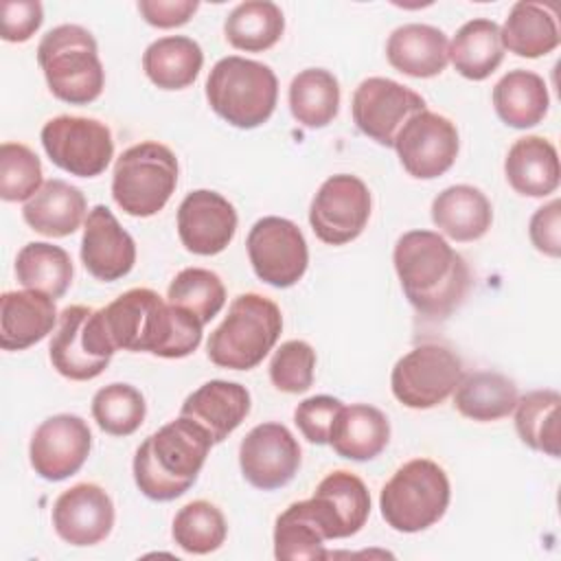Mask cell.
<instances>
[{
	"instance_id": "6da1fadb",
	"label": "cell",
	"mask_w": 561,
	"mask_h": 561,
	"mask_svg": "<svg viewBox=\"0 0 561 561\" xmlns=\"http://www.w3.org/2000/svg\"><path fill=\"white\" fill-rule=\"evenodd\" d=\"M107 346L151 353L167 359L191 355L202 342L204 324L188 311L162 300L149 287H134L94 311Z\"/></svg>"
},
{
	"instance_id": "7a4b0ae2",
	"label": "cell",
	"mask_w": 561,
	"mask_h": 561,
	"mask_svg": "<svg viewBox=\"0 0 561 561\" xmlns=\"http://www.w3.org/2000/svg\"><path fill=\"white\" fill-rule=\"evenodd\" d=\"M392 261L405 298L427 318H447L469 291L471 274L465 259L434 230L401 234Z\"/></svg>"
},
{
	"instance_id": "3957f363",
	"label": "cell",
	"mask_w": 561,
	"mask_h": 561,
	"mask_svg": "<svg viewBox=\"0 0 561 561\" xmlns=\"http://www.w3.org/2000/svg\"><path fill=\"white\" fill-rule=\"evenodd\" d=\"M213 445L210 434L199 423L180 414L136 449V486L156 502H171L184 495L195 484Z\"/></svg>"
},
{
	"instance_id": "277c9868",
	"label": "cell",
	"mask_w": 561,
	"mask_h": 561,
	"mask_svg": "<svg viewBox=\"0 0 561 561\" xmlns=\"http://www.w3.org/2000/svg\"><path fill=\"white\" fill-rule=\"evenodd\" d=\"M37 64L44 70L48 90L64 103L88 105L103 92L105 70L96 39L79 24L50 28L37 46Z\"/></svg>"
},
{
	"instance_id": "5b68a950",
	"label": "cell",
	"mask_w": 561,
	"mask_h": 561,
	"mask_svg": "<svg viewBox=\"0 0 561 561\" xmlns=\"http://www.w3.org/2000/svg\"><path fill=\"white\" fill-rule=\"evenodd\" d=\"M283 331V316L274 300L261 294L237 296L224 322L210 333L206 353L221 368L250 370L274 348Z\"/></svg>"
},
{
	"instance_id": "8992f818",
	"label": "cell",
	"mask_w": 561,
	"mask_h": 561,
	"mask_svg": "<svg viewBox=\"0 0 561 561\" xmlns=\"http://www.w3.org/2000/svg\"><path fill=\"white\" fill-rule=\"evenodd\" d=\"M206 99L217 116L239 129L263 125L278 99V79L267 64L230 55L206 79Z\"/></svg>"
},
{
	"instance_id": "52a82bcc",
	"label": "cell",
	"mask_w": 561,
	"mask_h": 561,
	"mask_svg": "<svg viewBox=\"0 0 561 561\" xmlns=\"http://www.w3.org/2000/svg\"><path fill=\"white\" fill-rule=\"evenodd\" d=\"M449 497L451 489L445 469L430 458H414L401 465L383 484L379 508L390 528L421 533L445 515Z\"/></svg>"
},
{
	"instance_id": "ba28073f",
	"label": "cell",
	"mask_w": 561,
	"mask_h": 561,
	"mask_svg": "<svg viewBox=\"0 0 561 561\" xmlns=\"http://www.w3.org/2000/svg\"><path fill=\"white\" fill-rule=\"evenodd\" d=\"M178 186V158L156 140L125 149L114 164L112 197L131 217L160 213Z\"/></svg>"
},
{
	"instance_id": "9c48e42d",
	"label": "cell",
	"mask_w": 561,
	"mask_h": 561,
	"mask_svg": "<svg viewBox=\"0 0 561 561\" xmlns=\"http://www.w3.org/2000/svg\"><path fill=\"white\" fill-rule=\"evenodd\" d=\"M462 379L460 357L440 344H421L392 368L390 388L399 403L427 410L443 403Z\"/></svg>"
},
{
	"instance_id": "30bf717a",
	"label": "cell",
	"mask_w": 561,
	"mask_h": 561,
	"mask_svg": "<svg viewBox=\"0 0 561 561\" xmlns=\"http://www.w3.org/2000/svg\"><path fill=\"white\" fill-rule=\"evenodd\" d=\"M46 156L61 171L77 178L101 175L114 158L112 131L105 123L85 116H55L42 127Z\"/></svg>"
},
{
	"instance_id": "8fae6325",
	"label": "cell",
	"mask_w": 561,
	"mask_h": 561,
	"mask_svg": "<svg viewBox=\"0 0 561 561\" xmlns=\"http://www.w3.org/2000/svg\"><path fill=\"white\" fill-rule=\"evenodd\" d=\"M254 274L278 289L296 285L309 265V250L300 228L285 217L259 219L245 239Z\"/></svg>"
},
{
	"instance_id": "7c38bea8",
	"label": "cell",
	"mask_w": 561,
	"mask_h": 561,
	"mask_svg": "<svg viewBox=\"0 0 561 561\" xmlns=\"http://www.w3.org/2000/svg\"><path fill=\"white\" fill-rule=\"evenodd\" d=\"M48 355L53 368L61 377L88 381L107 368L114 351L99 331L94 309L85 305H70L59 313Z\"/></svg>"
},
{
	"instance_id": "4fadbf2b",
	"label": "cell",
	"mask_w": 561,
	"mask_h": 561,
	"mask_svg": "<svg viewBox=\"0 0 561 561\" xmlns=\"http://www.w3.org/2000/svg\"><path fill=\"white\" fill-rule=\"evenodd\" d=\"M370 191L351 173H337L322 182L311 199L309 224L316 237L329 245L357 239L370 219Z\"/></svg>"
},
{
	"instance_id": "5bb4252c",
	"label": "cell",
	"mask_w": 561,
	"mask_h": 561,
	"mask_svg": "<svg viewBox=\"0 0 561 561\" xmlns=\"http://www.w3.org/2000/svg\"><path fill=\"white\" fill-rule=\"evenodd\" d=\"M423 110L427 107L419 92L386 77L364 79L351 101L357 129L383 147H392L401 127Z\"/></svg>"
},
{
	"instance_id": "9a60e30c",
	"label": "cell",
	"mask_w": 561,
	"mask_h": 561,
	"mask_svg": "<svg viewBox=\"0 0 561 561\" xmlns=\"http://www.w3.org/2000/svg\"><path fill=\"white\" fill-rule=\"evenodd\" d=\"M392 147L412 178L434 180L451 169L460 140L456 125L447 116L423 110L401 127Z\"/></svg>"
},
{
	"instance_id": "2e32d148",
	"label": "cell",
	"mask_w": 561,
	"mask_h": 561,
	"mask_svg": "<svg viewBox=\"0 0 561 561\" xmlns=\"http://www.w3.org/2000/svg\"><path fill=\"white\" fill-rule=\"evenodd\" d=\"M92 432L77 414H55L39 423L31 436L28 460L35 473L48 482L75 476L90 456Z\"/></svg>"
},
{
	"instance_id": "e0dca14e",
	"label": "cell",
	"mask_w": 561,
	"mask_h": 561,
	"mask_svg": "<svg viewBox=\"0 0 561 561\" xmlns=\"http://www.w3.org/2000/svg\"><path fill=\"white\" fill-rule=\"evenodd\" d=\"M239 467L252 486L261 491L280 489L298 473L300 445L285 425L261 423L241 440Z\"/></svg>"
},
{
	"instance_id": "ac0fdd59",
	"label": "cell",
	"mask_w": 561,
	"mask_h": 561,
	"mask_svg": "<svg viewBox=\"0 0 561 561\" xmlns=\"http://www.w3.org/2000/svg\"><path fill=\"white\" fill-rule=\"evenodd\" d=\"M237 232V210L217 191H191L178 208V234L182 245L199 256H213L228 248Z\"/></svg>"
},
{
	"instance_id": "d6986e66",
	"label": "cell",
	"mask_w": 561,
	"mask_h": 561,
	"mask_svg": "<svg viewBox=\"0 0 561 561\" xmlns=\"http://www.w3.org/2000/svg\"><path fill=\"white\" fill-rule=\"evenodd\" d=\"M53 526L70 546H94L114 526L112 497L99 484L79 482L55 500Z\"/></svg>"
},
{
	"instance_id": "ffe728a7",
	"label": "cell",
	"mask_w": 561,
	"mask_h": 561,
	"mask_svg": "<svg viewBox=\"0 0 561 561\" xmlns=\"http://www.w3.org/2000/svg\"><path fill=\"white\" fill-rule=\"evenodd\" d=\"M81 263L96 280L103 283L127 276L136 263V243L131 234L103 204H96L85 217Z\"/></svg>"
},
{
	"instance_id": "44dd1931",
	"label": "cell",
	"mask_w": 561,
	"mask_h": 561,
	"mask_svg": "<svg viewBox=\"0 0 561 561\" xmlns=\"http://www.w3.org/2000/svg\"><path fill=\"white\" fill-rule=\"evenodd\" d=\"M309 502L327 539L359 533L370 515V493L364 480L344 469L322 478Z\"/></svg>"
},
{
	"instance_id": "7402d4cb",
	"label": "cell",
	"mask_w": 561,
	"mask_h": 561,
	"mask_svg": "<svg viewBox=\"0 0 561 561\" xmlns=\"http://www.w3.org/2000/svg\"><path fill=\"white\" fill-rule=\"evenodd\" d=\"M180 414L199 423L213 443H221L250 414V392L237 381L210 379L184 399Z\"/></svg>"
},
{
	"instance_id": "603a6c76",
	"label": "cell",
	"mask_w": 561,
	"mask_h": 561,
	"mask_svg": "<svg viewBox=\"0 0 561 561\" xmlns=\"http://www.w3.org/2000/svg\"><path fill=\"white\" fill-rule=\"evenodd\" d=\"M57 322L55 298L35 291H4L0 296V346L24 351L44 340Z\"/></svg>"
},
{
	"instance_id": "cb8c5ba5",
	"label": "cell",
	"mask_w": 561,
	"mask_h": 561,
	"mask_svg": "<svg viewBox=\"0 0 561 561\" xmlns=\"http://www.w3.org/2000/svg\"><path fill=\"white\" fill-rule=\"evenodd\" d=\"M447 50V35L436 26L419 22L397 26L386 42V57L390 66L416 79L440 75L449 61Z\"/></svg>"
},
{
	"instance_id": "d4e9b609",
	"label": "cell",
	"mask_w": 561,
	"mask_h": 561,
	"mask_svg": "<svg viewBox=\"0 0 561 561\" xmlns=\"http://www.w3.org/2000/svg\"><path fill=\"white\" fill-rule=\"evenodd\" d=\"M390 440L388 416L368 403L342 405L331 423L329 445L346 460H373Z\"/></svg>"
},
{
	"instance_id": "484cf974",
	"label": "cell",
	"mask_w": 561,
	"mask_h": 561,
	"mask_svg": "<svg viewBox=\"0 0 561 561\" xmlns=\"http://www.w3.org/2000/svg\"><path fill=\"white\" fill-rule=\"evenodd\" d=\"M508 184L526 197H546L559 186V156L543 136H524L515 140L504 160Z\"/></svg>"
},
{
	"instance_id": "4316f807",
	"label": "cell",
	"mask_w": 561,
	"mask_h": 561,
	"mask_svg": "<svg viewBox=\"0 0 561 561\" xmlns=\"http://www.w3.org/2000/svg\"><path fill=\"white\" fill-rule=\"evenodd\" d=\"M88 213L85 195L66 180H46L24 204L22 217L31 230L46 237L72 234Z\"/></svg>"
},
{
	"instance_id": "83f0119b",
	"label": "cell",
	"mask_w": 561,
	"mask_h": 561,
	"mask_svg": "<svg viewBox=\"0 0 561 561\" xmlns=\"http://www.w3.org/2000/svg\"><path fill=\"white\" fill-rule=\"evenodd\" d=\"M432 221L454 241H476L491 228L493 208L480 188L454 184L434 197Z\"/></svg>"
},
{
	"instance_id": "f1b7e54d",
	"label": "cell",
	"mask_w": 561,
	"mask_h": 561,
	"mask_svg": "<svg viewBox=\"0 0 561 561\" xmlns=\"http://www.w3.org/2000/svg\"><path fill=\"white\" fill-rule=\"evenodd\" d=\"M548 85L533 70H511L493 88L495 114L515 129H528L541 123L548 114Z\"/></svg>"
},
{
	"instance_id": "f546056e",
	"label": "cell",
	"mask_w": 561,
	"mask_h": 561,
	"mask_svg": "<svg viewBox=\"0 0 561 561\" xmlns=\"http://www.w3.org/2000/svg\"><path fill=\"white\" fill-rule=\"evenodd\" d=\"M502 46L517 57L537 59L552 53L559 46L557 15L548 4L539 2H515L500 26Z\"/></svg>"
},
{
	"instance_id": "4dcf8cb0",
	"label": "cell",
	"mask_w": 561,
	"mask_h": 561,
	"mask_svg": "<svg viewBox=\"0 0 561 561\" xmlns=\"http://www.w3.org/2000/svg\"><path fill=\"white\" fill-rule=\"evenodd\" d=\"M447 53L458 75L471 81L486 79L504 59L500 24L489 18L465 22L449 42Z\"/></svg>"
},
{
	"instance_id": "1f68e13d",
	"label": "cell",
	"mask_w": 561,
	"mask_h": 561,
	"mask_svg": "<svg viewBox=\"0 0 561 561\" xmlns=\"http://www.w3.org/2000/svg\"><path fill=\"white\" fill-rule=\"evenodd\" d=\"M204 64L199 44L186 35H167L151 42L142 55V70L160 90L188 88Z\"/></svg>"
},
{
	"instance_id": "d6a6232c",
	"label": "cell",
	"mask_w": 561,
	"mask_h": 561,
	"mask_svg": "<svg viewBox=\"0 0 561 561\" xmlns=\"http://www.w3.org/2000/svg\"><path fill=\"white\" fill-rule=\"evenodd\" d=\"M456 410L480 423L500 421L515 410L517 403V386L493 370H478L471 375H462L460 383L454 390Z\"/></svg>"
},
{
	"instance_id": "836d02e7",
	"label": "cell",
	"mask_w": 561,
	"mask_h": 561,
	"mask_svg": "<svg viewBox=\"0 0 561 561\" xmlns=\"http://www.w3.org/2000/svg\"><path fill=\"white\" fill-rule=\"evenodd\" d=\"M283 31V11L270 0H245L237 4L224 22L228 44L245 53H263L272 48L280 39Z\"/></svg>"
},
{
	"instance_id": "e575fe53",
	"label": "cell",
	"mask_w": 561,
	"mask_h": 561,
	"mask_svg": "<svg viewBox=\"0 0 561 561\" xmlns=\"http://www.w3.org/2000/svg\"><path fill=\"white\" fill-rule=\"evenodd\" d=\"M324 530L313 515L311 502L289 504L274 526V557L278 561H316L327 559Z\"/></svg>"
},
{
	"instance_id": "d590c367",
	"label": "cell",
	"mask_w": 561,
	"mask_h": 561,
	"mask_svg": "<svg viewBox=\"0 0 561 561\" xmlns=\"http://www.w3.org/2000/svg\"><path fill=\"white\" fill-rule=\"evenodd\" d=\"M340 107V83L324 68L300 70L289 83L291 116L307 129L327 127Z\"/></svg>"
},
{
	"instance_id": "8d00e7d4",
	"label": "cell",
	"mask_w": 561,
	"mask_h": 561,
	"mask_svg": "<svg viewBox=\"0 0 561 561\" xmlns=\"http://www.w3.org/2000/svg\"><path fill=\"white\" fill-rule=\"evenodd\" d=\"M18 283L26 289L42 291L50 298H61L72 283L70 254L46 241L26 243L15 259Z\"/></svg>"
},
{
	"instance_id": "74e56055",
	"label": "cell",
	"mask_w": 561,
	"mask_h": 561,
	"mask_svg": "<svg viewBox=\"0 0 561 561\" xmlns=\"http://www.w3.org/2000/svg\"><path fill=\"white\" fill-rule=\"evenodd\" d=\"M561 394L557 390H533L515 403V430L519 440L535 451L559 458Z\"/></svg>"
},
{
	"instance_id": "f35d334b",
	"label": "cell",
	"mask_w": 561,
	"mask_h": 561,
	"mask_svg": "<svg viewBox=\"0 0 561 561\" xmlns=\"http://www.w3.org/2000/svg\"><path fill=\"white\" fill-rule=\"evenodd\" d=\"M171 535L184 552L208 554L226 541L228 524L213 502L193 500L175 513Z\"/></svg>"
},
{
	"instance_id": "ab89813d",
	"label": "cell",
	"mask_w": 561,
	"mask_h": 561,
	"mask_svg": "<svg viewBox=\"0 0 561 561\" xmlns=\"http://www.w3.org/2000/svg\"><path fill=\"white\" fill-rule=\"evenodd\" d=\"M167 300L193 313L202 324H208L226 305V287L215 272L186 267L171 280Z\"/></svg>"
},
{
	"instance_id": "60d3db41",
	"label": "cell",
	"mask_w": 561,
	"mask_h": 561,
	"mask_svg": "<svg viewBox=\"0 0 561 561\" xmlns=\"http://www.w3.org/2000/svg\"><path fill=\"white\" fill-rule=\"evenodd\" d=\"M145 414V397L129 383L103 386L92 399V416L96 425L112 436L134 434L142 425Z\"/></svg>"
},
{
	"instance_id": "b9f144b4",
	"label": "cell",
	"mask_w": 561,
	"mask_h": 561,
	"mask_svg": "<svg viewBox=\"0 0 561 561\" xmlns=\"http://www.w3.org/2000/svg\"><path fill=\"white\" fill-rule=\"evenodd\" d=\"M42 162L22 142L0 145V197L28 202L42 188Z\"/></svg>"
},
{
	"instance_id": "7bdbcfd3",
	"label": "cell",
	"mask_w": 561,
	"mask_h": 561,
	"mask_svg": "<svg viewBox=\"0 0 561 561\" xmlns=\"http://www.w3.org/2000/svg\"><path fill=\"white\" fill-rule=\"evenodd\" d=\"M316 370V351L305 340H287L283 342L272 362H270V379L280 392L298 394L311 388Z\"/></svg>"
},
{
	"instance_id": "ee69618b",
	"label": "cell",
	"mask_w": 561,
	"mask_h": 561,
	"mask_svg": "<svg viewBox=\"0 0 561 561\" xmlns=\"http://www.w3.org/2000/svg\"><path fill=\"white\" fill-rule=\"evenodd\" d=\"M344 403L335 397L329 394H316L305 401H300L294 410V423L298 425L300 434L316 445H327L329 443V432L331 423L337 414V410Z\"/></svg>"
},
{
	"instance_id": "f6af8a7d",
	"label": "cell",
	"mask_w": 561,
	"mask_h": 561,
	"mask_svg": "<svg viewBox=\"0 0 561 561\" xmlns=\"http://www.w3.org/2000/svg\"><path fill=\"white\" fill-rule=\"evenodd\" d=\"M2 39L26 42L42 26L44 9L37 0H4L0 4Z\"/></svg>"
},
{
	"instance_id": "bcb514c9",
	"label": "cell",
	"mask_w": 561,
	"mask_h": 561,
	"mask_svg": "<svg viewBox=\"0 0 561 561\" xmlns=\"http://www.w3.org/2000/svg\"><path fill=\"white\" fill-rule=\"evenodd\" d=\"M559 208H561L559 199H552L550 204L537 208L528 224V234L533 245L552 259L561 254V228H559L561 210Z\"/></svg>"
},
{
	"instance_id": "7dc6e473",
	"label": "cell",
	"mask_w": 561,
	"mask_h": 561,
	"mask_svg": "<svg viewBox=\"0 0 561 561\" xmlns=\"http://www.w3.org/2000/svg\"><path fill=\"white\" fill-rule=\"evenodd\" d=\"M199 2L195 0H140L138 11L145 22L158 28H173L186 24L197 11Z\"/></svg>"
}]
</instances>
